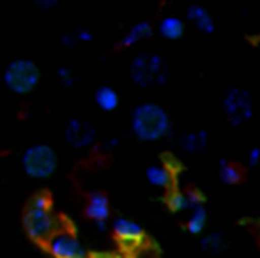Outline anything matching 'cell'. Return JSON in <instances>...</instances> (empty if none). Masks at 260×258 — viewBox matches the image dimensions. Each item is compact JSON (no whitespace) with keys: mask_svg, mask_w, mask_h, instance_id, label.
<instances>
[{"mask_svg":"<svg viewBox=\"0 0 260 258\" xmlns=\"http://www.w3.org/2000/svg\"><path fill=\"white\" fill-rule=\"evenodd\" d=\"M133 134L142 141H157L172 133V119L157 103H142L131 114Z\"/></svg>","mask_w":260,"mask_h":258,"instance_id":"cell-1","label":"cell"},{"mask_svg":"<svg viewBox=\"0 0 260 258\" xmlns=\"http://www.w3.org/2000/svg\"><path fill=\"white\" fill-rule=\"evenodd\" d=\"M60 227L57 216L52 210V203L46 195L32 196L23 214V230L32 241L45 244L48 237Z\"/></svg>","mask_w":260,"mask_h":258,"instance_id":"cell-2","label":"cell"},{"mask_svg":"<svg viewBox=\"0 0 260 258\" xmlns=\"http://www.w3.org/2000/svg\"><path fill=\"white\" fill-rule=\"evenodd\" d=\"M129 78L142 89L163 85L168 80V65L157 53L142 52L133 57L129 64Z\"/></svg>","mask_w":260,"mask_h":258,"instance_id":"cell-3","label":"cell"},{"mask_svg":"<svg viewBox=\"0 0 260 258\" xmlns=\"http://www.w3.org/2000/svg\"><path fill=\"white\" fill-rule=\"evenodd\" d=\"M4 85L16 96H27L34 92L41 80V71L34 60L28 59H16L7 64L4 69Z\"/></svg>","mask_w":260,"mask_h":258,"instance_id":"cell-4","label":"cell"},{"mask_svg":"<svg viewBox=\"0 0 260 258\" xmlns=\"http://www.w3.org/2000/svg\"><path fill=\"white\" fill-rule=\"evenodd\" d=\"M58 166L57 152L50 145H30L21 154V170L27 177L36 180H45L55 173Z\"/></svg>","mask_w":260,"mask_h":258,"instance_id":"cell-5","label":"cell"},{"mask_svg":"<svg viewBox=\"0 0 260 258\" xmlns=\"http://www.w3.org/2000/svg\"><path fill=\"white\" fill-rule=\"evenodd\" d=\"M221 110L225 119L232 126H243L250 122L255 115V101L253 96L246 89H230L225 94L221 103Z\"/></svg>","mask_w":260,"mask_h":258,"instance_id":"cell-6","label":"cell"},{"mask_svg":"<svg viewBox=\"0 0 260 258\" xmlns=\"http://www.w3.org/2000/svg\"><path fill=\"white\" fill-rule=\"evenodd\" d=\"M45 246L55 258H83L87 255V249L80 237L68 228L58 227L48 237Z\"/></svg>","mask_w":260,"mask_h":258,"instance_id":"cell-7","label":"cell"},{"mask_svg":"<svg viewBox=\"0 0 260 258\" xmlns=\"http://www.w3.org/2000/svg\"><path fill=\"white\" fill-rule=\"evenodd\" d=\"M96 128L83 119H71L64 128V140L68 141L69 147L78 149V151L90 149L96 143Z\"/></svg>","mask_w":260,"mask_h":258,"instance_id":"cell-8","label":"cell"},{"mask_svg":"<svg viewBox=\"0 0 260 258\" xmlns=\"http://www.w3.org/2000/svg\"><path fill=\"white\" fill-rule=\"evenodd\" d=\"M112 232L117 242L126 249L140 248L145 241V230L142 228V225L129 217H115L112 223Z\"/></svg>","mask_w":260,"mask_h":258,"instance_id":"cell-9","label":"cell"},{"mask_svg":"<svg viewBox=\"0 0 260 258\" xmlns=\"http://www.w3.org/2000/svg\"><path fill=\"white\" fill-rule=\"evenodd\" d=\"M110 200L108 196L101 191H94L87 196L85 203V216L87 219H90L94 223V227L98 228V232H106V225L110 219Z\"/></svg>","mask_w":260,"mask_h":258,"instance_id":"cell-10","label":"cell"},{"mask_svg":"<svg viewBox=\"0 0 260 258\" xmlns=\"http://www.w3.org/2000/svg\"><path fill=\"white\" fill-rule=\"evenodd\" d=\"M206 196L199 190H188V191H170L167 196V205L172 212H186L193 207L204 205Z\"/></svg>","mask_w":260,"mask_h":258,"instance_id":"cell-11","label":"cell"},{"mask_svg":"<svg viewBox=\"0 0 260 258\" xmlns=\"http://www.w3.org/2000/svg\"><path fill=\"white\" fill-rule=\"evenodd\" d=\"M145 179L156 190H172L175 182V170L172 168L170 163L151 165L145 170Z\"/></svg>","mask_w":260,"mask_h":258,"instance_id":"cell-12","label":"cell"},{"mask_svg":"<svg viewBox=\"0 0 260 258\" xmlns=\"http://www.w3.org/2000/svg\"><path fill=\"white\" fill-rule=\"evenodd\" d=\"M186 18H188V20L191 21V23L195 25L202 34H212L214 28H216L212 14L209 13L204 6H200V4H193V6H189L188 9H186Z\"/></svg>","mask_w":260,"mask_h":258,"instance_id":"cell-13","label":"cell"},{"mask_svg":"<svg viewBox=\"0 0 260 258\" xmlns=\"http://www.w3.org/2000/svg\"><path fill=\"white\" fill-rule=\"evenodd\" d=\"M94 103L105 114H110V112H115L120 104V96L113 87L110 85H101L96 89L94 92Z\"/></svg>","mask_w":260,"mask_h":258,"instance_id":"cell-14","label":"cell"},{"mask_svg":"<svg viewBox=\"0 0 260 258\" xmlns=\"http://www.w3.org/2000/svg\"><path fill=\"white\" fill-rule=\"evenodd\" d=\"M152 25L147 21H138V23L131 25L126 32H124L122 39H120V46L122 48H131V46L138 45V43L145 41L152 35Z\"/></svg>","mask_w":260,"mask_h":258,"instance_id":"cell-15","label":"cell"},{"mask_svg":"<svg viewBox=\"0 0 260 258\" xmlns=\"http://www.w3.org/2000/svg\"><path fill=\"white\" fill-rule=\"evenodd\" d=\"M207 141H209V134H207V131H204V129L188 131V133L181 134V138H179L181 149L184 152H189V154H195V152L204 151Z\"/></svg>","mask_w":260,"mask_h":258,"instance_id":"cell-16","label":"cell"},{"mask_svg":"<svg viewBox=\"0 0 260 258\" xmlns=\"http://www.w3.org/2000/svg\"><path fill=\"white\" fill-rule=\"evenodd\" d=\"M184 21L177 16H167L159 21L157 25V32L163 39L168 41H177L184 35Z\"/></svg>","mask_w":260,"mask_h":258,"instance_id":"cell-17","label":"cell"},{"mask_svg":"<svg viewBox=\"0 0 260 258\" xmlns=\"http://www.w3.org/2000/svg\"><path fill=\"white\" fill-rule=\"evenodd\" d=\"M188 219H186V232L191 235H202L207 225V210L204 205L193 207L188 210Z\"/></svg>","mask_w":260,"mask_h":258,"instance_id":"cell-18","label":"cell"},{"mask_svg":"<svg viewBox=\"0 0 260 258\" xmlns=\"http://www.w3.org/2000/svg\"><path fill=\"white\" fill-rule=\"evenodd\" d=\"M219 179H221V182L229 184V186H232V184H239L241 179H243V173H241V168L237 165H234V163L226 161V159H221L219 161Z\"/></svg>","mask_w":260,"mask_h":258,"instance_id":"cell-19","label":"cell"},{"mask_svg":"<svg viewBox=\"0 0 260 258\" xmlns=\"http://www.w3.org/2000/svg\"><path fill=\"white\" fill-rule=\"evenodd\" d=\"M200 248H202V251H206V253L218 255V253H221L226 249V241L221 234L212 232V234L204 235L202 241H200Z\"/></svg>","mask_w":260,"mask_h":258,"instance_id":"cell-20","label":"cell"},{"mask_svg":"<svg viewBox=\"0 0 260 258\" xmlns=\"http://www.w3.org/2000/svg\"><path fill=\"white\" fill-rule=\"evenodd\" d=\"M55 75H57V82L60 83L62 87H66V89H71V87H75L76 82H78V75H76L75 69L69 67V65H60Z\"/></svg>","mask_w":260,"mask_h":258,"instance_id":"cell-21","label":"cell"},{"mask_svg":"<svg viewBox=\"0 0 260 258\" xmlns=\"http://www.w3.org/2000/svg\"><path fill=\"white\" fill-rule=\"evenodd\" d=\"M73 32H75V38H76V41H78V45H85V43H92L94 41V34L90 32V28L76 27Z\"/></svg>","mask_w":260,"mask_h":258,"instance_id":"cell-22","label":"cell"},{"mask_svg":"<svg viewBox=\"0 0 260 258\" xmlns=\"http://www.w3.org/2000/svg\"><path fill=\"white\" fill-rule=\"evenodd\" d=\"M60 41H62V45H64L66 48H75V46H78V41H76L75 32H73V30L66 32V34L60 38Z\"/></svg>","mask_w":260,"mask_h":258,"instance_id":"cell-23","label":"cell"},{"mask_svg":"<svg viewBox=\"0 0 260 258\" xmlns=\"http://www.w3.org/2000/svg\"><path fill=\"white\" fill-rule=\"evenodd\" d=\"M248 165L258 166L260 165V147H253L248 152Z\"/></svg>","mask_w":260,"mask_h":258,"instance_id":"cell-24","label":"cell"},{"mask_svg":"<svg viewBox=\"0 0 260 258\" xmlns=\"http://www.w3.org/2000/svg\"><path fill=\"white\" fill-rule=\"evenodd\" d=\"M117 147H119V138H115V136L108 138V140H105L103 143H101V151H105V152L115 151Z\"/></svg>","mask_w":260,"mask_h":258,"instance_id":"cell-25","label":"cell"},{"mask_svg":"<svg viewBox=\"0 0 260 258\" xmlns=\"http://www.w3.org/2000/svg\"><path fill=\"white\" fill-rule=\"evenodd\" d=\"M32 2L38 7H41V9H53V7H57L60 4V0H32Z\"/></svg>","mask_w":260,"mask_h":258,"instance_id":"cell-26","label":"cell"}]
</instances>
